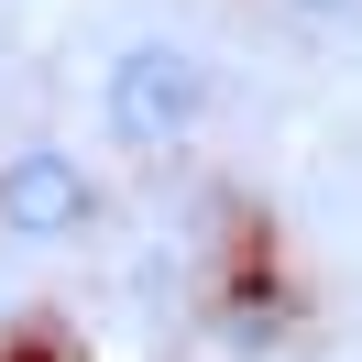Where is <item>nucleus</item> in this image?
Wrapping results in <instances>:
<instances>
[{
  "label": "nucleus",
  "mask_w": 362,
  "mask_h": 362,
  "mask_svg": "<svg viewBox=\"0 0 362 362\" xmlns=\"http://www.w3.org/2000/svg\"><path fill=\"white\" fill-rule=\"evenodd\" d=\"M99 121H110L121 143H187L209 121V66L187 45H132L110 55V77H99Z\"/></svg>",
  "instance_id": "f257e3e1"
},
{
  "label": "nucleus",
  "mask_w": 362,
  "mask_h": 362,
  "mask_svg": "<svg viewBox=\"0 0 362 362\" xmlns=\"http://www.w3.org/2000/svg\"><path fill=\"white\" fill-rule=\"evenodd\" d=\"M88 220H99V187H88L77 154L33 143V154L0 165V230H23V242H77Z\"/></svg>",
  "instance_id": "f03ea898"
},
{
  "label": "nucleus",
  "mask_w": 362,
  "mask_h": 362,
  "mask_svg": "<svg viewBox=\"0 0 362 362\" xmlns=\"http://www.w3.org/2000/svg\"><path fill=\"white\" fill-rule=\"evenodd\" d=\"M296 11H340V0H296Z\"/></svg>",
  "instance_id": "7ed1b4c3"
}]
</instances>
